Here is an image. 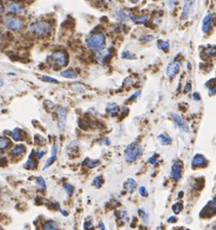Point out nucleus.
I'll return each mask as SVG.
<instances>
[{
    "instance_id": "ea45409f",
    "label": "nucleus",
    "mask_w": 216,
    "mask_h": 230,
    "mask_svg": "<svg viewBox=\"0 0 216 230\" xmlns=\"http://www.w3.org/2000/svg\"><path fill=\"white\" fill-rule=\"evenodd\" d=\"M139 193H140L141 196H147L148 195V191H147V189L144 186H141L139 188Z\"/></svg>"
},
{
    "instance_id": "b1692460",
    "label": "nucleus",
    "mask_w": 216,
    "mask_h": 230,
    "mask_svg": "<svg viewBox=\"0 0 216 230\" xmlns=\"http://www.w3.org/2000/svg\"><path fill=\"white\" fill-rule=\"evenodd\" d=\"M129 18L132 20V22L137 23V24H144L148 21V16H141V17H134L132 15H129Z\"/></svg>"
},
{
    "instance_id": "09e8293b",
    "label": "nucleus",
    "mask_w": 216,
    "mask_h": 230,
    "mask_svg": "<svg viewBox=\"0 0 216 230\" xmlns=\"http://www.w3.org/2000/svg\"><path fill=\"white\" fill-rule=\"evenodd\" d=\"M175 221H176V219L175 218H171L167 219V222H175Z\"/></svg>"
},
{
    "instance_id": "4468645a",
    "label": "nucleus",
    "mask_w": 216,
    "mask_h": 230,
    "mask_svg": "<svg viewBox=\"0 0 216 230\" xmlns=\"http://www.w3.org/2000/svg\"><path fill=\"white\" fill-rule=\"evenodd\" d=\"M196 0H184V6L182 9V16L183 17H188L190 15L192 11V8L194 7Z\"/></svg>"
},
{
    "instance_id": "58836bf2",
    "label": "nucleus",
    "mask_w": 216,
    "mask_h": 230,
    "mask_svg": "<svg viewBox=\"0 0 216 230\" xmlns=\"http://www.w3.org/2000/svg\"><path fill=\"white\" fill-rule=\"evenodd\" d=\"M84 229L85 230H93V225L92 221H86L84 223Z\"/></svg>"
},
{
    "instance_id": "ddd939ff",
    "label": "nucleus",
    "mask_w": 216,
    "mask_h": 230,
    "mask_svg": "<svg viewBox=\"0 0 216 230\" xmlns=\"http://www.w3.org/2000/svg\"><path fill=\"white\" fill-rule=\"evenodd\" d=\"M212 22H213V15L208 14L206 17H205L204 21H202V31L208 32L210 31L212 28Z\"/></svg>"
},
{
    "instance_id": "bb28decb",
    "label": "nucleus",
    "mask_w": 216,
    "mask_h": 230,
    "mask_svg": "<svg viewBox=\"0 0 216 230\" xmlns=\"http://www.w3.org/2000/svg\"><path fill=\"white\" fill-rule=\"evenodd\" d=\"M115 15H116V17H117L119 20H121V21H126V20L129 19V15L126 14V13H125L123 10H118V11H116Z\"/></svg>"
},
{
    "instance_id": "c03bdc74",
    "label": "nucleus",
    "mask_w": 216,
    "mask_h": 230,
    "mask_svg": "<svg viewBox=\"0 0 216 230\" xmlns=\"http://www.w3.org/2000/svg\"><path fill=\"white\" fill-rule=\"evenodd\" d=\"M208 91H209V95H213V94H215V93H216V87H215V88H211V89H208Z\"/></svg>"
},
{
    "instance_id": "79ce46f5",
    "label": "nucleus",
    "mask_w": 216,
    "mask_h": 230,
    "mask_svg": "<svg viewBox=\"0 0 216 230\" xmlns=\"http://www.w3.org/2000/svg\"><path fill=\"white\" fill-rule=\"evenodd\" d=\"M190 90H191V84L190 83H187L186 86L184 87V93H188Z\"/></svg>"
},
{
    "instance_id": "f8f14e48",
    "label": "nucleus",
    "mask_w": 216,
    "mask_h": 230,
    "mask_svg": "<svg viewBox=\"0 0 216 230\" xmlns=\"http://www.w3.org/2000/svg\"><path fill=\"white\" fill-rule=\"evenodd\" d=\"M207 164L206 159L202 156L201 154H197L196 156L193 158L192 161V167L196 168V167H205Z\"/></svg>"
},
{
    "instance_id": "6e6d98bb",
    "label": "nucleus",
    "mask_w": 216,
    "mask_h": 230,
    "mask_svg": "<svg viewBox=\"0 0 216 230\" xmlns=\"http://www.w3.org/2000/svg\"><path fill=\"white\" fill-rule=\"evenodd\" d=\"M0 31H1V28H0Z\"/></svg>"
},
{
    "instance_id": "72a5a7b5",
    "label": "nucleus",
    "mask_w": 216,
    "mask_h": 230,
    "mask_svg": "<svg viewBox=\"0 0 216 230\" xmlns=\"http://www.w3.org/2000/svg\"><path fill=\"white\" fill-rule=\"evenodd\" d=\"M122 58L123 59H127V60H133L136 56L131 52H123L122 53Z\"/></svg>"
},
{
    "instance_id": "6e6552de",
    "label": "nucleus",
    "mask_w": 216,
    "mask_h": 230,
    "mask_svg": "<svg viewBox=\"0 0 216 230\" xmlns=\"http://www.w3.org/2000/svg\"><path fill=\"white\" fill-rule=\"evenodd\" d=\"M24 10V6L21 3L18 2H12L10 4H8L7 6V11L13 15H19L23 13Z\"/></svg>"
},
{
    "instance_id": "473e14b6",
    "label": "nucleus",
    "mask_w": 216,
    "mask_h": 230,
    "mask_svg": "<svg viewBox=\"0 0 216 230\" xmlns=\"http://www.w3.org/2000/svg\"><path fill=\"white\" fill-rule=\"evenodd\" d=\"M208 207L211 213H216V197L208 203Z\"/></svg>"
},
{
    "instance_id": "412c9836",
    "label": "nucleus",
    "mask_w": 216,
    "mask_h": 230,
    "mask_svg": "<svg viewBox=\"0 0 216 230\" xmlns=\"http://www.w3.org/2000/svg\"><path fill=\"white\" fill-rule=\"evenodd\" d=\"M125 187L129 192H132L134 190V188L136 187V181L134 179H129L126 181Z\"/></svg>"
},
{
    "instance_id": "5fc2aeb1",
    "label": "nucleus",
    "mask_w": 216,
    "mask_h": 230,
    "mask_svg": "<svg viewBox=\"0 0 216 230\" xmlns=\"http://www.w3.org/2000/svg\"><path fill=\"white\" fill-rule=\"evenodd\" d=\"M214 230H216V225L214 226Z\"/></svg>"
},
{
    "instance_id": "6ab92c4d",
    "label": "nucleus",
    "mask_w": 216,
    "mask_h": 230,
    "mask_svg": "<svg viewBox=\"0 0 216 230\" xmlns=\"http://www.w3.org/2000/svg\"><path fill=\"white\" fill-rule=\"evenodd\" d=\"M42 228L43 230H58V225L57 222L53 221V220H49L44 223Z\"/></svg>"
},
{
    "instance_id": "864d4df0",
    "label": "nucleus",
    "mask_w": 216,
    "mask_h": 230,
    "mask_svg": "<svg viewBox=\"0 0 216 230\" xmlns=\"http://www.w3.org/2000/svg\"><path fill=\"white\" fill-rule=\"evenodd\" d=\"M6 1H10V2H16L18 0H6Z\"/></svg>"
},
{
    "instance_id": "f3484780",
    "label": "nucleus",
    "mask_w": 216,
    "mask_h": 230,
    "mask_svg": "<svg viewBox=\"0 0 216 230\" xmlns=\"http://www.w3.org/2000/svg\"><path fill=\"white\" fill-rule=\"evenodd\" d=\"M106 111H107V113H109L111 116H116L119 112V106L116 104L110 103V104H108V105L106 107Z\"/></svg>"
},
{
    "instance_id": "3c124183",
    "label": "nucleus",
    "mask_w": 216,
    "mask_h": 230,
    "mask_svg": "<svg viewBox=\"0 0 216 230\" xmlns=\"http://www.w3.org/2000/svg\"><path fill=\"white\" fill-rule=\"evenodd\" d=\"M4 159H5V155H4L3 153L0 152V161H1V160H4Z\"/></svg>"
},
{
    "instance_id": "2f4dec72",
    "label": "nucleus",
    "mask_w": 216,
    "mask_h": 230,
    "mask_svg": "<svg viewBox=\"0 0 216 230\" xmlns=\"http://www.w3.org/2000/svg\"><path fill=\"white\" fill-rule=\"evenodd\" d=\"M182 209H183V205H182V203H180V202H177L176 204L173 205V207H172V210H173L175 215H178L181 212Z\"/></svg>"
},
{
    "instance_id": "e433bc0d",
    "label": "nucleus",
    "mask_w": 216,
    "mask_h": 230,
    "mask_svg": "<svg viewBox=\"0 0 216 230\" xmlns=\"http://www.w3.org/2000/svg\"><path fill=\"white\" fill-rule=\"evenodd\" d=\"M45 154H46V151L45 150H43V149H38V150H36V157H37V159H42L44 156H45Z\"/></svg>"
},
{
    "instance_id": "c9c22d12",
    "label": "nucleus",
    "mask_w": 216,
    "mask_h": 230,
    "mask_svg": "<svg viewBox=\"0 0 216 230\" xmlns=\"http://www.w3.org/2000/svg\"><path fill=\"white\" fill-rule=\"evenodd\" d=\"M41 79L43 81H45V82H48V83H58V80H57L55 78H52L50 76H43Z\"/></svg>"
},
{
    "instance_id": "37998d69",
    "label": "nucleus",
    "mask_w": 216,
    "mask_h": 230,
    "mask_svg": "<svg viewBox=\"0 0 216 230\" xmlns=\"http://www.w3.org/2000/svg\"><path fill=\"white\" fill-rule=\"evenodd\" d=\"M100 144H107V145H109V144H110V140L108 139L107 138H105V139H103L102 140L100 141Z\"/></svg>"
},
{
    "instance_id": "4be33fe9",
    "label": "nucleus",
    "mask_w": 216,
    "mask_h": 230,
    "mask_svg": "<svg viewBox=\"0 0 216 230\" xmlns=\"http://www.w3.org/2000/svg\"><path fill=\"white\" fill-rule=\"evenodd\" d=\"M60 75L65 77V78H69V79H74L77 77V73L72 70V69H66L60 72Z\"/></svg>"
},
{
    "instance_id": "9d476101",
    "label": "nucleus",
    "mask_w": 216,
    "mask_h": 230,
    "mask_svg": "<svg viewBox=\"0 0 216 230\" xmlns=\"http://www.w3.org/2000/svg\"><path fill=\"white\" fill-rule=\"evenodd\" d=\"M180 69V62H173L168 64L166 69V75L170 78H173L177 74Z\"/></svg>"
},
{
    "instance_id": "423d86ee",
    "label": "nucleus",
    "mask_w": 216,
    "mask_h": 230,
    "mask_svg": "<svg viewBox=\"0 0 216 230\" xmlns=\"http://www.w3.org/2000/svg\"><path fill=\"white\" fill-rule=\"evenodd\" d=\"M182 170H183V163L181 161H176L171 168V179L174 180L180 179L182 175Z\"/></svg>"
},
{
    "instance_id": "49530a36",
    "label": "nucleus",
    "mask_w": 216,
    "mask_h": 230,
    "mask_svg": "<svg viewBox=\"0 0 216 230\" xmlns=\"http://www.w3.org/2000/svg\"><path fill=\"white\" fill-rule=\"evenodd\" d=\"M3 12H4V6H3L2 2H0V15L3 14Z\"/></svg>"
},
{
    "instance_id": "c85d7f7f",
    "label": "nucleus",
    "mask_w": 216,
    "mask_h": 230,
    "mask_svg": "<svg viewBox=\"0 0 216 230\" xmlns=\"http://www.w3.org/2000/svg\"><path fill=\"white\" fill-rule=\"evenodd\" d=\"M63 187L65 189V191L67 193V195L68 196H71L74 192V187L73 185H71L70 184H67V182H65V184H63Z\"/></svg>"
},
{
    "instance_id": "c756f323",
    "label": "nucleus",
    "mask_w": 216,
    "mask_h": 230,
    "mask_svg": "<svg viewBox=\"0 0 216 230\" xmlns=\"http://www.w3.org/2000/svg\"><path fill=\"white\" fill-rule=\"evenodd\" d=\"M103 184V179L102 177H97L94 178L93 180V185L96 186V187H100Z\"/></svg>"
},
{
    "instance_id": "7c9ffc66",
    "label": "nucleus",
    "mask_w": 216,
    "mask_h": 230,
    "mask_svg": "<svg viewBox=\"0 0 216 230\" xmlns=\"http://www.w3.org/2000/svg\"><path fill=\"white\" fill-rule=\"evenodd\" d=\"M158 48L163 50V51H167L168 49H170V45H168V42H166V41H159Z\"/></svg>"
},
{
    "instance_id": "cd10ccee",
    "label": "nucleus",
    "mask_w": 216,
    "mask_h": 230,
    "mask_svg": "<svg viewBox=\"0 0 216 230\" xmlns=\"http://www.w3.org/2000/svg\"><path fill=\"white\" fill-rule=\"evenodd\" d=\"M138 214L140 215V216H141V219H142L143 222L147 223L148 220H149V215H148V213L145 211V210L144 209H140L139 211H138Z\"/></svg>"
},
{
    "instance_id": "2eb2a0df",
    "label": "nucleus",
    "mask_w": 216,
    "mask_h": 230,
    "mask_svg": "<svg viewBox=\"0 0 216 230\" xmlns=\"http://www.w3.org/2000/svg\"><path fill=\"white\" fill-rule=\"evenodd\" d=\"M8 135H9V136H10L13 139L16 140V141H21V140L24 139L23 132H22L21 129H15V130H13V131L9 132Z\"/></svg>"
},
{
    "instance_id": "a878e982",
    "label": "nucleus",
    "mask_w": 216,
    "mask_h": 230,
    "mask_svg": "<svg viewBox=\"0 0 216 230\" xmlns=\"http://www.w3.org/2000/svg\"><path fill=\"white\" fill-rule=\"evenodd\" d=\"M159 139L161 140V143H162V144L163 145H167V144H171V139H170V137H167L166 135H165V134H161V135H159Z\"/></svg>"
},
{
    "instance_id": "39448f33",
    "label": "nucleus",
    "mask_w": 216,
    "mask_h": 230,
    "mask_svg": "<svg viewBox=\"0 0 216 230\" xmlns=\"http://www.w3.org/2000/svg\"><path fill=\"white\" fill-rule=\"evenodd\" d=\"M141 152H142L141 147L138 144H136V143H132L126 148L125 158L127 162L132 163V162L138 159V157L141 155Z\"/></svg>"
},
{
    "instance_id": "a211bd4d",
    "label": "nucleus",
    "mask_w": 216,
    "mask_h": 230,
    "mask_svg": "<svg viewBox=\"0 0 216 230\" xmlns=\"http://www.w3.org/2000/svg\"><path fill=\"white\" fill-rule=\"evenodd\" d=\"M33 152H32V154L29 156V158H28V160L26 161V163L24 164V168H26V169H29V170H33V169H35L36 167H37V162H36V160L34 159V157H33Z\"/></svg>"
},
{
    "instance_id": "0eeeda50",
    "label": "nucleus",
    "mask_w": 216,
    "mask_h": 230,
    "mask_svg": "<svg viewBox=\"0 0 216 230\" xmlns=\"http://www.w3.org/2000/svg\"><path fill=\"white\" fill-rule=\"evenodd\" d=\"M172 118L174 120V123H175V125H176V127H178L182 132H185V133L189 132V127H188L187 123L185 122V120L182 118L180 115H178L176 113H173Z\"/></svg>"
},
{
    "instance_id": "7ed1b4c3",
    "label": "nucleus",
    "mask_w": 216,
    "mask_h": 230,
    "mask_svg": "<svg viewBox=\"0 0 216 230\" xmlns=\"http://www.w3.org/2000/svg\"><path fill=\"white\" fill-rule=\"evenodd\" d=\"M48 62L53 67L56 69H60V67H64L68 64V55L65 52H54L51 55L47 58Z\"/></svg>"
},
{
    "instance_id": "393cba45",
    "label": "nucleus",
    "mask_w": 216,
    "mask_h": 230,
    "mask_svg": "<svg viewBox=\"0 0 216 230\" xmlns=\"http://www.w3.org/2000/svg\"><path fill=\"white\" fill-rule=\"evenodd\" d=\"M10 145V140L6 137H0V150L7 149Z\"/></svg>"
},
{
    "instance_id": "f03ea898",
    "label": "nucleus",
    "mask_w": 216,
    "mask_h": 230,
    "mask_svg": "<svg viewBox=\"0 0 216 230\" xmlns=\"http://www.w3.org/2000/svg\"><path fill=\"white\" fill-rule=\"evenodd\" d=\"M86 43L91 50L99 52L104 48L106 43V37L101 32L93 33V34L90 35L86 39Z\"/></svg>"
},
{
    "instance_id": "8fccbe9b",
    "label": "nucleus",
    "mask_w": 216,
    "mask_h": 230,
    "mask_svg": "<svg viewBox=\"0 0 216 230\" xmlns=\"http://www.w3.org/2000/svg\"><path fill=\"white\" fill-rule=\"evenodd\" d=\"M3 85H4V81H3V79L1 77H0V88H2Z\"/></svg>"
},
{
    "instance_id": "f704fd0d",
    "label": "nucleus",
    "mask_w": 216,
    "mask_h": 230,
    "mask_svg": "<svg viewBox=\"0 0 216 230\" xmlns=\"http://www.w3.org/2000/svg\"><path fill=\"white\" fill-rule=\"evenodd\" d=\"M215 53H216V47L209 46L207 49H205V55L207 56H212Z\"/></svg>"
},
{
    "instance_id": "20e7f679",
    "label": "nucleus",
    "mask_w": 216,
    "mask_h": 230,
    "mask_svg": "<svg viewBox=\"0 0 216 230\" xmlns=\"http://www.w3.org/2000/svg\"><path fill=\"white\" fill-rule=\"evenodd\" d=\"M3 24L8 29L13 30V31H19L24 28V20L14 15L5 16L3 18Z\"/></svg>"
},
{
    "instance_id": "603ef678",
    "label": "nucleus",
    "mask_w": 216,
    "mask_h": 230,
    "mask_svg": "<svg viewBox=\"0 0 216 230\" xmlns=\"http://www.w3.org/2000/svg\"><path fill=\"white\" fill-rule=\"evenodd\" d=\"M62 214L63 215H68V213H67V212H65V211H62Z\"/></svg>"
},
{
    "instance_id": "a18cd8bd",
    "label": "nucleus",
    "mask_w": 216,
    "mask_h": 230,
    "mask_svg": "<svg viewBox=\"0 0 216 230\" xmlns=\"http://www.w3.org/2000/svg\"><path fill=\"white\" fill-rule=\"evenodd\" d=\"M99 229L100 230H105V226H104L102 221H99Z\"/></svg>"
},
{
    "instance_id": "9b49d317",
    "label": "nucleus",
    "mask_w": 216,
    "mask_h": 230,
    "mask_svg": "<svg viewBox=\"0 0 216 230\" xmlns=\"http://www.w3.org/2000/svg\"><path fill=\"white\" fill-rule=\"evenodd\" d=\"M111 54H112L111 49H106L105 51H99L97 55V60L100 64H104L110 59Z\"/></svg>"
},
{
    "instance_id": "aec40b11",
    "label": "nucleus",
    "mask_w": 216,
    "mask_h": 230,
    "mask_svg": "<svg viewBox=\"0 0 216 230\" xmlns=\"http://www.w3.org/2000/svg\"><path fill=\"white\" fill-rule=\"evenodd\" d=\"M99 164H100V161L99 160H93V159H89V158H87V159L84 160V165L86 167H88V168H90V169L96 168Z\"/></svg>"
},
{
    "instance_id": "1a4fd4ad",
    "label": "nucleus",
    "mask_w": 216,
    "mask_h": 230,
    "mask_svg": "<svg viewBox=\"0 0 216 230\" xmlns=\"http://www.w3.org/2000/svg\"><path fill=\"white\" fill-rule=\"evenodd\" d=\"M58 113V126L60 129H63L66 122V115H67V110L64 106H60L58 108L57 110Z\"/></svg>"
},
{
    "instance_id": "a19ab883",
    "label": "nucleus",
    "mask_w": 216,
    "mask_h": 230,
    "mask_svg": "<svg viewBox=\"0 0 216 230\" xmlns=\"http://www.w3.org/2000/svg\"><path fill=\"white\" fill-rule=\"evenodd\" d=\"M148 162H149L150 164H153V165H154V164H156L157 162H158V156H157V155H154L153 157H151V158L148 159Z\"/></svg>"
},
{
    "instance_id": "4c0bfd02",
    "label": "nucleus",
    "mask_w": 216,
    "mask_h": 230,
    "mask_svg": "<svg viewBox=\"0 0 216 230\" xmlns=\"http://www.w3.org/2000/svg\"><path fill=\"white\" fill-rule=\"evenodd\" d=\"M140 41H145V42H149V41H152L154 40V36L152 35H145V36H141L139 38Z\"/></svg>"
},
{
    "instance_id": "dca6fc26",
    "label": "nucleus",
    "mask_w": 216,
    "mask_h": 230,
    "mask_svg": "<svg viewBox=\"0 0 216 230\" xmlns=\"http://www.w3.org/2000/svg\"><path fill=\"white\" fill-rule=\"evenodd\" d=\"M25 151V146L23 144L16 145L10 150V155L11 156H18V155H22Z\"/></svg>"
},
{
    "instance_id": "4d7b16f0",
    "label": "nucleus",
    "mask_w": 216,
    "mask_h": 230,
    "mask_svg": "<svg viewBox=\"0 0 216 230\" xmlns=\"http://www.w3.org/2000/svg\"><path fill=\"white\" fill-rule=\"evenodd\" d=\"M0 192H1V190H0Z\"/></svg>"
},
{
    "instance_id": "de8ad7c7",
    "label": "nucleus",
    "mask_w": 216,
    "mask_h": 230,
    "mask_svg": "<svg viewBox=\"0 0 216 230\" xmlns=\"http://www.w3.org/2000/svg\"><path fill=\"white\" fill-rule=\"evenodd\" d=\"M194 99H195L196 100H200V99H201L200 95H199L198 93H195V94H194Z\"/></svg>"
},
{
    "instance_id": "f257e3e1",
    "label": "nucleus",
    "mask_w": 216,
    "mask_h": 230,
    "mask_svg": "<svg viewBox=\"0 0 216 230\" xmlns=\"http://www.w3.org/2000/svg\"><path fill=\"white\" fill-rule=\"evenodd\" d=\"M52 30H53L52 24L45 21L34 22V23H32L28 28V32L30 34L37 36V37H41V38L49 36L51 34Z\"/></svg>"
},
{
    "instance_id": "5701e85b",
    "label": "nucleus",
    "mask_w": 216,
    "mask_h": 230,
    "mask_svg": "<svg viewBox=\"0 0 216 230\" xmlns=\"http://www.w3.org/2000/svg\"><path fill=\"white\" fill-rule=\"evenodd\" d=\"M35 184H36V186L39 190L41 191H45L46 190V181L43 178L41 177H38L35 179Z\"/></svg>"
}]
</instances>
